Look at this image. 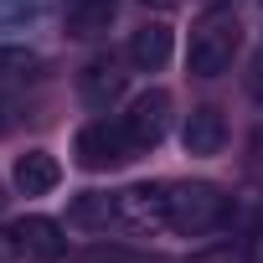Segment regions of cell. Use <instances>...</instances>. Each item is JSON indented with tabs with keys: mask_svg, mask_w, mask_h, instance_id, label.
I'll list each match as a JSON object with an SVG mask.
<instances>
[{
	"mask_svg": "<svg viewBox=\"0 0 263 263\" xmlns=\"http://www.w3.org/2000/svg\"><path fill=\"white\" fill-rule=\"evenodd\" d=\"M16 237H21V253L26 258H62V248H67L62 222H52V217H21L16 222Z\"/></svg>",
	"mask_w": 263,
	"mask_h": 263,
	"instance_id": "10",
	"label": "cell"
},
{
	"mask_svg": "<svg viewBox=\"0 0 263 263\" xmlns=\"http://www.w3.org/2000/svg\"><path fill=\"white\" fill-rule=\"evenodd\" d=\"M145 6H176V0H145Z\"/></svg>",
	"mask_w": 263,
	"mask_h": 263,
	"instance_id": "16",
	"label": "cell"
},
{
	"mask_svg": "<svg viewBox=\"0 0 263 263\" xmlns=\"http://www.w3.org/2000/svg\"><path fill=\"white\" fill-rule=\"evenodd\" d=\"M0 201H6V196H0Z\"/></svg>",
	"mask_w": 263,
	"mask_h": 263,
	"instance_id": "18",
	"label": "cell"
},
{
	"mask_svg": "<svg viewBox=\"0 0 263 263\" xmlns=\"http://www.w3.org/2000/svg\"><path fill=\"white\" fill-rule=\"evenodd\" d=\"M11 181H16V191H21V196H47V191H57L62 165H57V155H47V150H26V155L16 160Z\"/></svg>",
	"mask_w": 263,
	"mask_h": 263,
	"instance_id": "7",
	"label": "cell"
},
{
	"mask_svg": "<svg viewBox=\"0 0 263 263\" xmlns=\"http://www.w3.org/2000/svg\"><path fill=\"white\" fill-rule=\"evenodd\" d=\"M26 253H21V237H16V227H0V263H21Z\"/></svg>",
	"mask_w": 263,
	"mask_h": 263,
	"instance_id": "12",
	"label": "cell"
},
{
	"mask_svg": "<svg viewBox=\"0 0 263 263\" xmlns=\"http://www.w3.org/2000/svg\"><path fill=\"white\" fill-rule=\"evenodd\" d=\"M232 222V201L212 186V181H165V227L201 237Z\"/></svg>",
	"mask_w": 263,
	"mask_h": 263,
	"instance_id": "2",
	"label": "cell"
},
{
	"mask_svg": "<svg viewBox=\"0 0 263 263\" xmlns=\"http://www.w3.org/2000/svg\"><path fill=\"white\" fill-rule=\"evenodd\" d=\"M114 16H119V0H67L62 26H67V36L93 42V36H103L114 26Z\"/></svg>",
	"mask_w": 263,
	"mask_h": 263,
	"instance_id": "8",
	"label": "cell"
},
{
	"mask_svg": "<svg viewBox=\"0 0 263 263\" xmlns=\"http://www.w3.org/2000/svg\"><path fill=\"white\" fill-rule=\"evenodd\" d=\"M0 114H6V108H0ZM0 124H6V119H0Z\"/></svg>",
	"mask_w": 263,
	"mask_h": 263,
	"instance_id": "17",
	"label": "cell"
},
{
	"mask_svg": "<svg viewBox=\"0 0 263 263\" xmlns=\"http://www.w3.org/2000/svg\"><path fill=\"white\" fill-rule=\"evenodd\" d=\"M171 26H160V21H145L135 36H129V67H140V72H160L165 62H171Z\"/></svg>",
	"mask_w": 263,
	"mask_h": 263,
	"instance_id": "9",
	"label": "cell"
},
{
	"mask_svg": "<svg viewBox=\"0 0 263 263\" xmlns=\"http://www.w3.org/2000/svg\"><path fill=\"white\" fill-rule=\"evenodd\" d=\"M36 0H0V21H16V16H31Z\"/></svg>",
	"mask_w": 263,
	"mask_h": 263,
	"instance_id": "14",
	"label": "cell"
},
{
	"mask_svg": "<svg viewBox=\"0 0 263 263\" xmlns=\"http://www.w3.org/2000/svg\"><path fill=\"white\" fill-rule=\"evenodd\" d=\"M72 155H78V165H83V171H114V165H124V160H135L140 150L129 145L124 124H108V119H98V124L78 129V145H72Z\"/></svg>",
	"mask_w": 263,
	"mask_h": 263,
	"instance_id": "3",
	"label": "cell"
},
{
	"mask_svg": "<svg viewBox=\"0 0 263 263\" xmlns=\"http://www.w3.org/2000/svg\"><path fill=\"white\" fill-rule=\"evenodd\" d=\"M242 52V21L232 6H212L196 16L191 42H186V72L191 78H222L232 57Z\"/></svg>",
	"mask_w": 263,
	"mask_h": 263,
	"instance_id": "1",
	"label": "cell"
},
{
	"mask_svg": "<svg viewBox=\"0 0 263 263\" xmlns=\"http://www.w3.org/2000/svg\"><path fill=\"white\" fill-rule=\"evenodd\" d=\"M248 263H263V232L253 237V248H248Z\"/></svg>",
	"mask_w": 263,
	"mask_h": 263,
	"instance_id": "15",
	"label": "cell"
},
{
	"mask_svg": "<svg viewBox=\"0 0 263 263\" xmlns=\"http://www.w3.org/2000/svg\"><path fill=\"white\" fill-rule=\"evenodd\" d=\"M181 145H186V155H196V160L222 155V145H227V119H222L217 103H201V108L186 114V124H181Z\"/></svg>",
	"mask_w": 263,
	"mask_h": 263,
	"instance_id": "5",
	"label": "cell"
},
{
	"mask_svg": "<svg viewBox=\"0 0 263 263\" xmlns=\"http://www.w3.org/2000/svg\"><path fill=\"white\" fill-rule=\"evenodd\" d=\"M119 124H124L129 145H135L140 155H145V150H155V145L171 135V93H165V88H150V93H140L135 103H129V114H124Z\"/></svg>",
	"mask_w": 263,
	"mask_h": 263,
	"instance_id": "4",
	"label": "cell"
},
{
	"mask_svg": "<svg viewBox=\"0 0 263 263\" xmlns=\"http://www.w3.org/2000/svg\"><path fill=\"white\" fill-rule=\"evenodd\" d=\"M248 93H253V98L263 103V52H258V57L248 62Z\"/></svg>",
	"mask_w": 263,
	"mask_h": 263,
	"instance_id": "13",
	"label": "cell"
},
{
	"mask_svg": "<svg viewBox=\"0 0 263 263\" xmlns=\"http://www.w3.org/2000/svg\"><path fill=\"white\" fill-rule=\"evenodd\" d=\"M67 222H72V227H88V232H108V227H119V206H114V196L88 191V196H78V201H72Z\"/></svg>",
	"mask_w": 263,
	"mask_h": 263,
	"instance_id": "11",
	"label": "cell"
},
{
	"mask_svg": "<svg viewBox=\"0 0 263 263\" xmlns=\"http://www.w3.org/2000/svg\"><path fill=\"white\" fill-rule=\"evenodd\" d=\"M124 83H129V72H124L119 57H93V62L78 72V93H83L88 108H108V103L124 93Z\"/></svg>",
	"mask_w": 263,
	"mask_h": 263,
	"instance_id": "6",
	"label": "cell"
}]
</instances>
